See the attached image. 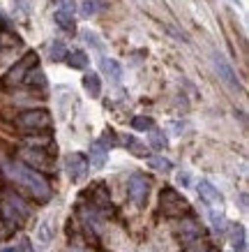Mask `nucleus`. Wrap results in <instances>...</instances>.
Here are the masks:
<instances>
[{"mask_svg":"<svg viewBox=\"0 0 249 252\" xmlns=\"http://www.w3.org/2000/svg\"><path fill=\"white\" fill-rule=\"evenodd\" d=\"M55 23H58V28H62L65 32H76V21H74L72 9H58V12H55Z\"/></svg>","mask_w":249,"mask_h":252,"instance_id":"f8f14e48","label":"nucleus"},{"mask_svg":"<svg viewBox=\"0 0 249 252\" xmlns=\"http://www.w3.org/2000/svg\"><path fill=\"white\" fill-rule=\"evenodd\" d=\"M150 146H152V148H157V151L166 148V137L162 134V132L152 130V132H150Z\"/></svg>","mask_w":249,"mask_h":252,"instance_id":"393cba45","label":"nucleus"},{"mask_svg":"<svg viewBox=\"0 0 249 252\" xmlns=\"http://www.w3.org/2000/svg\"><path fill=\"white\" fill-rule=\"evenodd\" d=\"M65 167H67L72 183H79V181H83V176L88 174V158L83 153H69L67 160H65Z\"/></svg>","mask_w":249,"mask_h":252,"instance_id":"6e6552de","label":"nucleus"},{"mask_svg":"<svg viewBox=\"0 0 249 252\" xmlns=\"http://www.w3.org/2000/svg\"><path fill=\"white\" fill-rule=\"evenodd\" d=\"M178 181H180L182 185H187L189 183V174H178Z\"/></svg>","mask_w":249,"mask_h":252,"instance_id":"cd10ccee","label":"nucleus"},{"mask_svg":"<svg viewBox=\"0 0 249 252\" xmlns=\"http://www.w3.org/2000/svg\"><path fill=\"white\" fill-rule=\"evenodd\" d=\"M49 224H51V220H46L44 224H42V229H39V238H42V243H49V241H51V231H49Z\"/></svg>","mask_w":249,"mask_h":252,"instance_id":"bb28decb","label":"nucleus"},{"mask_svg":"<svg viewBox=\"0 0 249 252\" xmlns=\"http://www.w3.org/2000/svg\"><path fill=\"white\" fill-rule=\"evenodd\" d=\"M23 160L26 162H30V164H35V169L37 167H46L49 164V160L44 158V153L42 151H23Z\"/></svg>","mask_w":249,"mask_h":252,"instance_id":"a211bd4d","label":"nucleus"},{"mask_svg":"<svg viewBox=\"0 0 249 252\" xmlns=\"http://www.w3.org/2000/svg\"><path fill=\"white\" fill-rule=\"evenodd\" d=\"M102 69H104L109 77L113 79V81H120L122 79V67H120V63L113 61V58H104L102 61Z\"/></svg>","mask_w":249,"mask_h":252,"instance_id":"2eb2a0df","label":"nucleus"},{"mask_svg":"<svg viewBox=\"0 0 249 252\" xmlns=\"http://www.w3.org/2000/svg\"><path fill=\"white\" fill-rule=\"evenodd\" d=\"M132 127L145 132V130H152L155 123H152V118H148V116H136V118H132Z\"/></svg>","mask_w":249,"mask_h":252,"instance_id":"4be33fe9","label":"nucleus"},{"mask_svg":"<svg viewBox=\"0 0 249 252\" xmlns=\"http://www.w3.org/2000/svg\"><path fill=\"white\" fill-rule=\"evenodd\" d=\"M51 58H53V61H65V58H67V49H65V44H62L60 39H53Z\"/></svg>","mask_w":249,"mask_h":252,"instance_id":"5701e85b","label":"nucleus"},{"mask_svg":"<svg viewBox=\"0 0 249 252\" xmlns=\"http://www.w3.org/2000/svg\"><path fill=\"white\" fill-rule=\"evenodd\" d=\"M205 252H219V250H217V248H208V250H205Z\"/></svg>","mask_w":249,"mask_h":252,"instance_id":"c85d7f7f","label":"nucleus"},{"mask_svg":"<svg viewBox=\"0 0 249 252\" xmlns=\"http://www.w3.org/2000/svg\"><path fill=\"white\" fill-rule=\"evenodd\" d=\"M148 164H150L152 169H157V171H171V169H173V162L162 158V155H152V158H148Z\"/></svg>","mask_w":249,"mask_h":252,"instance_id":"412c9836","label":"nucleus"},{"mask_svg":"<svg viewBox=\"0 0 249 252\" xmlns=\"http://www.w3.org/2000/svg\"><path fill=\"white\" fill-rule=\"evenodd\" d=\"M0 252H12V248H5V250H0Z\"/></svg>","mask_w":249,"mask_h":252,"instance_id":"c756f323","label":"nucleus"},{"mask_svg":"<svg viewBox=\"0 0 249 252\" xmlns=\"http://www.w3.org/2000/svg\"><path fill=\"white\" fill-rule=\"evenodd\" d=\"M88 63H90V58H88L85 51H81V49H76V51L67 54V65L72 69H85L88 67Z\"/></svg>","mask_w":249,"mask_h":252,"instance_id":"4468645a","label":"nucleus"},{"mask_svg":"<svg viewBox=\"0 0 249 252\" xmlns=\"http://www.w3.org/2000/svg\"><path fill=\"white\" fill-rule=\"evenodd\" d=\"M32 65H37V54H26L21 58V61L16 63L14 67L9 69L7 74H5V84H19V81H23V79H26V74H28V72H30L32 69Z\"/></svg>","mask_w":249,"mask_h":252,"instance_id":"0eeeda50","label":"nucleus"},{"mask_svg":"<svg viewBox=\"0 0 249 252\" xmlns=\"http://www.w3.org/2000/svg\"><path fill=\"white\" fill-rule=\"evenodd\" d=\"M16 125L21 130H49L53 125V118L44 109H30V111H23L16 118Z\"/></svg>","mask_w":249,"mask_h":252,"instance_id":"20e7f679","label":"nucleus"},{"mask_svg":"<svg viewBox=\"0 0 249 252\" xmlns=\"http://www.w3.org/2000/svg\"><path fill=\"white\" fill-rule=\"evenodd\" d=\"M159 206H162V213L168 218H180L189 211V201L173 188H164L159 194Z\"/></svg>","mask_w":249,"mask_h":252,"instance_id":"7ed1b4c3","label":"nucleus"},{"mask_svg":"<svg viewBox=\"0 0 249 252\" xmlns=\"http://www.w3.org/2000/svg\"><path fill=\"white\" fill-rule=\"evenodd\" d=\"M12 252H32V243L28 241V238H21V241H19V245H14V248H12Z\"/></svg>","mask_w":249,"mask_h":252,"instance_id":"a878e982","label":"nucleus"},{"mask_svg":"<svg viewBox=\"0 0 249 252\" xmlns=\"http://www.w3.org/2000/svg\"><path fill=\"white\" fill-rule=\"evenodd\" d=\"M122 144L127 146V148L136 155V158H145V155H148V151H145V146L141 144V141H138L136 137H132V134H125V137H122Z\"/></svg>","mask_w":249,"mask_h":252,"instance_id":"dca6fc26","label":"nucleus"},{"mask_svg":"<svg viewBox=\"0 0 249 252\" xmlns=\"http://www.w3.org/2000/svg\"><path fill=\"white\" fill-rule=\"evenodd\" d=\"M231 243H233L235 252H245V229H242L240 224L231 227Z\"/></svg>","mask_w":249,"mask_h":252,"instance_id":"f3484780","label":"nucleus"},{"mask_svg":"<svg viewBox=\"0 0 249 252\" xmlns=\"http://www.w3.org/2000/svg\"><path fill=\"white\" fill-rule=\"evenodd\" d=\"M5 174L16 185H21L23 190L30 192L35 199H39V201H46L51 197V188H49L44 176L37 174L32 167H26L23 162H5Z\"/></svg>","mask_w":249,"mask_h":252,"instance_id":"f257e3e1","label":"nucleus"},{"mask_svg":"<svg viewBox=\"0 0 249 252\" xmlns=\"http://www.w3.org/2000/svg\"><path fill=\"white\" fill-rule=\"evenodd\" d=\"M28 213H30L28 204H26L16 192L5 190L0 194V220H2V224L16 227V224H21V222L28 218Z\"/></svg>","mask_w":249,"mask_h":252,"instance_id":"f03ea898","label":"nucleus"},{"mask_svg":"<svg viewBox=\"0 0 249 252\" xmlns=\"http://www.w3.org/2000/svg\"><path fill=\"white\" fill-rule=\"evenodd\" d=\"M212 65H215V69H217L219 79H221V81H224L228 88H233V91H240L242 86H240V79H238V74H235V69L228 65L226 58L219 54V51H215V54H212Z\"/></svg>","mask_w":249,"mask_h":252,"instance_id":"39448f33","label":"nucleus"},{"mask_svg":"<svg viewBox=\"0 0 249 252\" xmlns=\"http://www.w3.org/2000/svg\"><path fill=\"white\" fill-rule=\"evenodd\" d=\"M127 194L136 206H143L148 199V178L143 174H132L127 181Z\"/></svg>","mask_w":249,"mask_h":252,"instance_id":"423d86ee","label":"nucleus"},{"mask_svg":"<svg viewBox=\"0 0 249 252\" xmlns=\"http://www.w3.org/2000/svg\"><path fill=\"white\" fill-rule=\"evenodd\" d=\"M106 160H109V146H106L102 139H97V141L90 146V164L95 169H102L106 164Z\"/></svg>","mask_w":249,"mask_h":252,"instance_id":"9d476101","label":"nucleus"},{"mask_svg":"<svg viewBox=\"0 0 249 252\" xmlns=\"http://www.w3.org/2000/svg\"><path fill=\"white\" fill-rule=\"evenodd\" d=\"M201 234H203V229L198 227L194 220H185L180 222V236L182 241H187V243H192V241H196V238H201Z\"/></svg>","mask_w":249,"mask_h":252,"instance_id":"9b49d317","label":"nucleus"},{"mask_svg":"<svg viewBox=\"0 0 249 252\" xmlns=\"http://www.w3.org/2000/svg\"><path fill=\"white\" fill-rule=\"evenodd\" d=\"M83 88L88 91V95H90V97H99V93H102V81H99V74L88 72V74L83 77Z\"/></svg>","mask_w":249,"mask_h":252,"instance_id":"ddd939ff","label":"nucleus"},{"mask_svg":"<svg viewBox=\"0 0 249 252\" xmlns=\"http://www.w3.org/2000/svg\"><path fill=\"white\" fill-rule=\"evenodd\" d=\"M19 44H21V39L16 37V35L0 32V54H5V51H9V49H16Z\"/></svg>","mask_w":249,"mask_h":252,"instance_id":"6ab92c4d","label":"nucleus"},{"mask_svg":"<svg viewBox=\"0 0 249 252\" xmlns=\"http://www.w3.org/2000/svg\"><path fill=\"white\" fill-rule=\"evenodd\" d=\"M28 86H37V88H44L46 86V77L42 69H30L28 74H26V79H23Z\"/></svg>","mask_w":249,"mask_h":252,"instance_id":"aec40b11","label":"nucleus"},{"mask_svg":"<svg viewBox=\"0 0 249 252\" xmlns=\"http://www.w3.org/2000/svg\"><path fill=\"white\" fill-rule=\"evenodd\" d=\"M97 9H99V2H97V0H83V2H81V14L83 16L97 14Z\"/></svg>","mask_w":249,"mask_h":252,"instance_id":"b1692460","label":"nucleus"},{"mask_svg":"<svg viewBox=\"0 0 249 252\" xmlns=\"http://www.w3.org/2000/svg\"><path fill=\"white\" fill-rule=\"evenodd\" d=\"M198 194H201V199H203L208 206L219 208V211H221V204H224V199H221L219 190H217V188H215L212 183H208V181H201V183H198Z\"/></svg>","mask_w":249,"mask_h":252,"instance_id":"1a4fd4ad","label":"nucleus"}]
</instances>
